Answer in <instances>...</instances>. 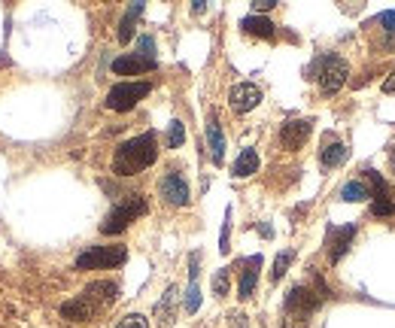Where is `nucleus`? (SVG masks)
Instances as JSON below:
<instances>
[{
  "mask_svg": "<svg viewBox=\"0 0 395 328\" xmlns=\"http://www.w3.org/2000/svg\"><path fill=\"white\" fill-rule=\"evenodd\" d=\"M207 143H210V155L216 164H222L225 158V137H222V128H219L216 119L207 122Z\"/></svg>",
  "mask_w": 395,
  "mask_h": 328,
  "instance_id": "17",
  "label": "nucleus"
},
{
  "mask_svg": "<svg viewBox=\"0 0 395 328\" xmlns=\"http://www.w3.org/2000/svg\"><path fill=\"white\" fill-rule=\"evenodd\" d=\"M310 128H314V122H310V119H292V122H286V125L280 128V143H283L289 152L301 149L304 143H307V137H310Z\"/></svg>",
  "mask_w": 395,
  "mask_h": 328,
  "instance_id": "9",
  "label": "nucleus"
},
{
  "mask_svg": "<svg viewBox=\"0 0 395 328\" xmlns=\"http://www.w3.org/2000/svg\"><path fill=\"white\" fill-rule=\"evenodd\" d=\"M149 91H152L149 82H119V86H113L110 95H106V106L116 113H128V110H134Z\"/></svg>",
  "mask_w": 395,
  "mask_h": 328,
  "instance_id": "6",
  "label": "nucleus"
},
{
  "mask_svg": "<svg viewBox=\"0 0 395 328\" xmlns=\"http://www.w3.org/2000/svg\"><path fill=\"white\" fill-rule=\"evenodd\" d=\"M319 162H322L325 171H331V167H338V164H344L347 162V146L340 140H325L322 143V152H319Z\"/></svg>",
  "mask_w": 395,
  "mask_h": 328,
  "instance_id": "14",
  "label": "nucleus"
},
{
  "mask_svg": "<svg viewBox=\"0 0 395 328\" xmlns=\"http://www.w3.org/2000/svg\"><path fill=\"white\" fill-rule=\"evenodd\" d=\"M158 189H162V197L167 204H173V207H186L189 204V182L180 177V173H164L162 177V182H158Z\"/></svg>",
  "mask_w": 395,
  "mask_h": 328,
  "instance_id": "8",
  "label": "nucleus"
},
{
  "mask_svg": "<svg viewBox=\"0 0 395 328\" xmlns=\"http://www.w3.org/2000/svg\"><path fill=\"white\" fill-rule=\"evenodd\" d=\"M273 6H277V0H256V3H253V15H262V12L273 10Z\"/></svg>",
  "mask_w": 395,
  "mask_h": 328,
  "instance_id": "32",
  "label": "nucleus"
},
{
  "mask_svg": "<svg viewBox=\"0 0 395 328\" xmlns=\"http://www.w3.org/2000/svg\"><path fill=\"white\" fill-rule=\"evenodd\" d=\"M228 240H231V207L225 210V225H222V238H219V249L228 253Z\"/></svg>",
  "mask_w": 395,
  "mask_h": 328,
  "instance_id": "29",
  "label": "nucleus"
},
{
  "mask_svg": "<svg viewBox=\"0 0 395 328\" xmlns=\"http://www.w3.org/2000/svg\"><path fill=\"white\" fill-rule=\"evenodd\" d=\"M325 298L310 286H292L286 295V319H283V328H307V319L310 313L322 304Z\"/></svg>",
  "mask_w": 395,
  "mask_h": 328,
  "instance_id": "2",
  "label": "nucleus"
},
{
  "mask_svg": "<svg viewBox=\"0 0 395 328\" xmlns=\"http://www.w3.org/2000/svg\"><path fill=\"white\" fill-rule=\"evenodd\" d=\"M149 70H155V61L140 58V55H122L113 61V73H119V76H137V73H149Z\"/></svg>",
  "mask_w": 395,
  "mask_h": 328,
  "instance_id": "13",
  "label": "nucleus"
},
{
  "mask_svg": "<svg viewBox=\"0 0 395 328\" xmlns=\"http://www.w3.org/2000/svg\"><path fill=\"white\" fill-rule=\"evenodd\" d=\"M389 162H392V173H395V146H392V152H389Z\"/></svg>",
  "mask_w": 395,
  "mask_h": 328,
  "instance_id": "36",
  "label": "nucleus"
},
{
  "mask_svg": "<svg viewBox=\"0 0 395 328\" xmlns=\"http://www.w3.org/2000/svg\"><path fill=\"white\" fill-rule=\"evenodd\" d=\"M228 283H231V277H228V268L216 271V277H213V292L222 298V295H228Z\"/></svg>",
  "mask_w": 395,
  "mask_h": 328,
  "instance_id": "26",
  "label": "nucleus"
},
{
  "mask_svg": "<svg viewBox=\"0 0 395 328\" xmlns=\"http://www.w3.org/2000/svg\"><path fill=\"white\" fill-rule=\"evenodd\" d=\"M146 213V201L140 195H128L125 201H119L116 207L106 213V219L101 222V234H122L134 219H140Z\"/></svg>",
  "mask_w": 395,
  "mask_h": 328,
  "instance_id": "3",
  "label": "nucleus"
},
{
  "mask_svg": "<svg viewBox=\"0 0 395 328\" xmlns=\"http://www.w3.org/2000/svg\"><path fill=\"white\" fill-rule=\"evenodd\" d=\"M155 158H158V140L152 131H146L140 137L125 140L116 149V155H113V173H119V177H134V173L146 171L149 164H155Z\"/></svg>",
  "mask_w": 395,
  "mask_h": 328,
  "instance_id": "1",
  "label": "nucleus"
},
{
  "mask_svg": "<svg viewBox=\"0 0 395 328\" xmlns=\"http://www.w3.org/2000/svg\"><path fill=\"white\" fill-rule=\"evenodd\" d=\"M137 55L155 61V40H152V37H140V40H137Z\"/></svg>",
  "mask_w": 395,
  "mask_h": 328,
  "instance_id": "27",
  "label": "nucleus"
},
{
  "mask_svg": "<svg viewBox=\"0 0 395 328\" xmlns=\"http://www.w3.org/2000/svg\"><path fill=\"white\" fill-rule=\"evenodd\" d=\"M356 231L359 228L356 225H331L329 228V262H340V258L347 255V249H349V243H353L356 238Z\"/></svg>",
  "mask_w": 395,
  "mask_h": 328,
  "instance_id": "10",
  "label": "nucleus"
},
{
  "mask_svg": "<svg viewBox=\"0 0 395 328\" xmlns=\"http://www.w3.org/2000/svg\"><path fill=\"white\" fill-rule=\"evenodd\" d=\"M116 328H149V322H146V316L131 313V316H125V319H122V322H119Z\"/></svg>",
  "mask_w": 395,
  "mask_h": 328,
  "instance_id": "30",
  "label": "nucleus"
},
{
  "mask_svg": "<svg viewBox=\"0 0 395 328\" xmlns=\"http://www.w3.org/2000/svg\"><path fill=\"white\" fill-rule=\"evenodd\" d=\"M192 10H195V12H204V10H207V3H204V0H195Z\"/></svg>",
  "mask_w": 395,
  "mask_h": 328,
  "instance_id": "35",
  "label": "nucleus"
},
{
  "mask_svg": "<svg viewBox=\"0 0 395 328\" xmlns=\"http://www.w3.org/2000/svg\"><path fill=\"white\" fill-rule=\"evenodd\" d=\"M128 258L125 247H88L86 253L76 258V268L79 271H101V268H116Z\"/></svg>",
  "mask_w": 395,
  "mask_h": 328,
  "instance_id": "5",
  "label": "nucleus"
},
{
  "mask_svg": "<svg viewBox=\"0 0 395 328\" xmlns=\"http://www.w3.org/2000/svg\"><path fill=\"white\" fill-rule=\"evenodd\" d=\"M258 268H262V255L243 258V273H240V286H238V298H240V301H249V298H253L256 283H258Z\"/></svg>",
  "mask_w": 395,
  "mask_h": 328,
  "instance_id": "12",
  "label": "nucleus"
},
{
  "mask_svg": "<svg viewBox=\"0 0 395 328\" xmlns=\"http://www.w3.org/2000/svg\"><path fill=\"white\" fill-rule=\"evenodd\" d=\"M371 213H374V216H395V204L389 197H380V201L371 204Z\"/></svg>",
  "mask_w": 395,
  "mask_h": 328,
  "instance_id": "28",
  "label": "nucleus"
},
{
  "mask_svg": "<svg viewBox=\"0 0 395 328\" xmlns=\"http://www.w3.org/2000/svg\"><path fill=\"white\" fill-rule=\"evenodd\" d=\"M383 91H386V95H395V73H392V76H386V82H383Z\"/></svg>",
  "mask_w": 395,
  "mask_h": 328,
  "instance_id": "33",
  "label": "nucleus"
},
{
  "mask_svg": "<svg viewBox=\"0 0 395 328\" xmlns=\"http://www.w3.org/2000/svg\"><path fill=\"white\" fill-rule=\"evenodd\" d=\"M173 295H177V289L171 286V289H167V295H164L162 301H158V307H155V313H158V316H164L162 322H167V325L173 322V310H171V304H173Z\"/></svg>",
  "mask_w": 395,
  "mask_h": 328,
  "instance_id": "24",
  "label": "nucleus"
},
{
  "mask_svg": "<svg viewBox=\"0 0 395 328\" xmlns=\"http://www.w3.org/2000/svg\"><path fill=\"white\" fill-rule=\"evenodd\" d=\"M82 298H86L95 310L110 307V304H116V298H119V286L110 283V280H97V283H88V286H86Z\"/></svg>",
  "mask_w": 395,
  "mask_h": 328,
  "instance_id": "11",
  "label": "nucleus"
},
{
  "mask_svg": "<svg viewBox=\"0 0 395 328\" xmlns=\"http://www.w3.org/2000/svg\"><path fill=\"white\" fill-rule=\"evenodd\" d=\"M368 197H371V189L365 180H349L340 189V201H347V204H359V201H368Z\"/></svg>",
  "mask_w": 395,
  "mask_h": 328,
  "instance_id": "20",
  "label": "nucleus"
},
{
  "mask_svg": "<svg viewBox=\"0 0 395 328\" xmlns=\"http://www.w3.org/2000/svg\"><path fill=\"white\" fill-rule=\"evenodd\" d=\"M243 34H253V37H262V40H271L277 30H273V21L264 19V15H247V19L240 21Z\"/></svg>",
  "mask_w": 395,
  "mask_h": 328,
  "instance_id": "16",
  "label": "nucleus"
},
{
  "mask_svg": "<svg viewBox=\"0 0 395 328\" xmlns=\"http://www.w3.org/2000/svg\"><path fill=\"white\" fill-rule=\"evenodd\" d=\"M310 73L319 79L322 95H334V91L344 88V82H347V76H349V67H347V61L338 58V55H322V58L314 61Z\"/></svg>",
  "mask_w": 395,
  "mask_h": 328,
  "instance_id": "4",
  "label": "nucleus"
},
{
  "mask_svg": "<svg viewBox=\"0 0 395 328\" xmlns=\"http://www.w3.org/2000/svg\"><path fill=\"white\" fill-rule=\"evenodd\" d=\"M231 325H234V328H247V316H243V313H234V316H231Z\"/></svg>",
  "mask_w": 395,
  "mask_h": 328,
  "instance_id": "34",
  "label": "nucleus"
},
{
  "mask_svg": "<svg viewBox=\"0 0 395 328\" xmlns=\"http://www.w3.org/2000/svg\"><path fill=\"white\" fill-rule=\"evenodd\" d=\"M61 316L70 319V322H86V319L95 316V307H91V304L79 295V298H73V301H64V304H61Z\"/></svg>",
  "mask_w": 395,
  "mask_h": 328,
  "instance_id": "15",
  "label": "nucleus"
},
{
  "mask_svg": "<svg viewBox=\"0 0 395 328\" xmlns=\"http://www.w3.org/2000/svg\"><path fill=\"white\" fill-rule=\"evenodd\" d=\"M182 304H186V310H189V313H195V310L201 307V289H198L195 280H192V286L186 289V301H182Z\"/></svg>",
  "mask_w": 395,
  "mask_h": 328,
  "instance_id": "25",
  "label": "nucleus"
},
{
  "mask_svg": "<svg viewBox=\"0 0 395 328\" xmlns=\"http://www.w3.org/2000/svg\"><path fill=\"white\" fill-rule=\"evenodd\" d=\"M380 25H383V30H389V34H395V10L380 12Z\"/></svg>",
  "mask_w": 395,
  "mask_h": 328,
  "instance_id": "31",
  "label": "nucleus"
},
{
  "mask_svg": "<svg viewBox=\"0 0 395 328\" xmlns=\"http://www.w3.org/2000/svg\"><path fill=\"white\" fill-rule=\"evenodd\" d=\"M365 182H368L371 197H374V201H380V197H389V186H386V180L380 177L377 171H365Z\"/></svg>",
  "mask_w": 395,
  "mask_h": 328,
  "instance_id": "21",
  "label": "nucleus"
},
{
  "mask_svg": "<svg viewBox=\"0 0 395 328\" xmlns=\"http://www.w3.org/2000/svg\"><path fill=\"white\" fill-rule=\"evenodd\" d=\"M256 171H258V152L256 149H243L238 155V162H234V167H231V173L238 180H243V177H253Z\"/></svg>",
  "mask_w": 395,
  "mask_h": 328,
  "instance_id": "18",
  "label": "nucleus"
},
{
  "mask_svg": "<svg viewBox=\"0 0 395 328\" xmlns=\"http://www.w3.org/2000/svg\"><path fill=\"white\" fill-rule=\"evenodd\" d=\"M182 140H186V125L180 119L171 122V131H167V149H180Z\"/></svg>",
  "mask_w": 395,
  "mask_h": 328,
  "instance_id": "22",
  "label": "nucleus"
},
{
  "mask_svg": "<svg viewBox=\"0 0 395 328\" xmlns=\"http://www.w3.org/2000/svg\"><path fill=\"white\" fill-rule=\"evenodd\" d=\"M292 258H295L292 249H286V253H280L277 258H273V271H271V280H273V283H277V280H283V273H286L289 264H292Z\"/></svg>",
  "mask_w": 395,
  "mask_h": 328,
  "instance_id": "23",
  "label": "nucleus"
},
{
  "mask_svg": "<svg viewBox=\"0 0 395 328\" xmlns=\"http://www.w3.org/2000/svg\"><path fill=\"white\" fill-rule=\"evenodd\" d=\"M140 15H143V3H131V10L122 15V21H119V43H131L137 19H140Z\"/></svg>",
  "mask_w": 395,
  "mask_h": 328,
  "instance_id": "19",
  "label": "nucleus"
},
{
  "mask_svg": "<svg viewBox=\"0 0 395 328\" xmlns=\"http://www.w3.org/2000/svg\"><path fill=\"white\" fill-rule=\"evenodd\" d=\"M228 104H231L234 113H249L262 104V88L253 86V82H240L228 91Z\"/></svg>",
  "mask_w": 395,
  "mask_h": 328,
  "instance_id": "7",
  "label": "nucleus"
}]
</instances>
